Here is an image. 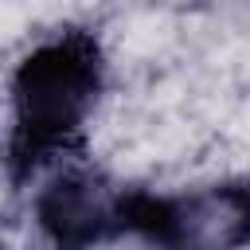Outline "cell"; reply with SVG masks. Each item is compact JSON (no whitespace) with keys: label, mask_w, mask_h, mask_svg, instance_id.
Wrapping results in <instances>:
<instances>
[{"label":"cell","mask_w":250,"mask_h":250,"mask_svg":"<svg viewBox=\"0 0 250 250\" xmlns=\"http://www.w3.org/2000/svg\"><path fill=\"white\" fill-rule=\"evenodd\" d=\"M102 82L105 59L98 39L86 31H62L23 55L12 74L8 160L16 176L39 172L82 133Z\"/></svg>","instance_id":"1"},{"label":"cell","mask_w":250,"mask_h":250,"mask_svg":"<svg viewBox=\"0 0 250 250\" xmlns=\"http://www.w3.org/2000/svg\"><path fill=\"white\" fill-rule=\"evenodd\" d=\"M125 234L156 250H242L250 246V184L227 180L176 195L129 191Z\"/></svg>","instance_id":"2"},{"label":"cell","mask_w":250,"mask_h":250,"mask_svg":"<svg viewBox=\"0 0 250 250\" xmlns=\"http://www.w3.org/2000/svg\"><path fill=\"white\" fill-rule=\"evenodd\" d=\"M125 199L98 172L66 168L35 195V223L55 250H94L125 234Z\"/></svg>","instance_id":"3"},{"label":"cell","mask_w":250,"mask_h":250,"mask_svg":"<svg viewBox=\"0 0 250 250\" xmlns=\"http://www.w3.org/2000/svg\"><path fill=\"white\" fill-rule=\"evenodd\" d=\"M0 250H4V242H0Z\"/></svg>","instance_id":"4"}]
</instances>
